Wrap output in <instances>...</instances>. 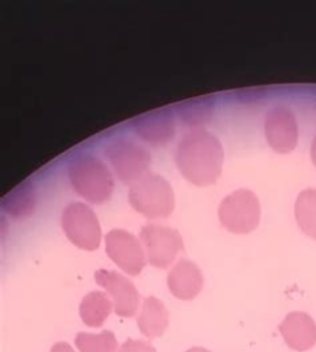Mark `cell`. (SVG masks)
I'll return each mask as SVG.
<instances>
[{"label":"cell","mask_w":316,"mask_h":352,"mask_svg":"<svg viewBox=\"0 0 316 352\" xmlns=\"http://www.w3.org/2000/svg\"><path fill=\"white\" fill-rule=\"evenodd\" d=\"M174 160L187 180L201 187L209 186L221 175L223 144L213 133L205 129H192L179 142Z\"/></svg>","instance_id":"obj_1"},{"label":"cell","mask_w":316,"mask_h":352,"mask_svg":"<svg viewBox=\"0 0 316 352\" xmlns=\"http://www.w3.org/2000/svg\"><path fill=\"white\" fill-rule=\"evenodd\" d=\"M67 177L73 190L92 204L107 201L114 190L109 166L92 153H77L67 162Z\"/></svg>","instance_id":"obj_2"},{"label":"cell","mask_w":316,"mask_h":352,"mask_svg":"<svg viewBox=\"0 0 316 352\" xmlns=\"http://www.w3.org/2000/svg\"><path fill=\"white\" fill-rule=\"evenodd\" d=\"M128 201L147 219L168 217L174 209V192L170 183L155 172H147L129 186Z\"/></svg>","instance_id":"obj_3"},{"label":"cell","mask_w":316,"mask_h":352,"mask_svg":"<svg viewBox=\"0 0 316 352\" xmlns=\"http://www.w3.org/2000/svg\"><path fill=\"white\" fill-rule=\"evenodd\" d=\"M118 179L132 184L148 172L151 154L147 147L129 138L111 139L103 148Z\"/></svg>","instance_id":"obj_4"},{"label":"cell","mask_w":316,"mask_h":352,"mask_svg":"<svg viewBox=\"0 0 316 352\" xmlns=\"http://www.w3.org/2000/svg\"><path fill=\"white\" fill-rule=\"evenodd\" d=\"M261 217L258 197L249 188H238L223 198L218 205L220 223L231 232L247 234L253 231Z\"/></svg>","instance_id":"obj_5"},{"label":"cell","mask_w":316,"mask_h":352,"mask_svg":"<svg viewBox=\"0 0 316 352\" xmlns=\"http://www.w3.org/2000/svg\"><path fill=\"white\" fill-rule=\"evenodd\" d=\"M62 230L66 236L84 250H95L100 245L102 230L96 213L84 202L67 204L60 214Z\"/></svg>","instance_id":"obj_6"},{"label":"cell","mask_w":316,"mask_h":352,"mask_svg":"<svg viewBox=\"0 0 316 352\" xmlns=\"http://www.w3.org/2000/svg\"><path fill=\"white\" fill-rule=\"evenodd\" d=\"M139 235L147 261L157 268H168L183 250L180 232L168 226L147 223Z\"/></svg>","instance_id":"obj_7"},{"label":"cell","mask_w":316,"mask_h":352,"mask_svg":"<svg viewBox=\"0 0 316 352\" xmlns=\"http://www.w3.org/2000/svg\"><path fill=\"white\" fill-rule=\"evenodd\" d=\"M107 256L126 274L137 275L146 265L147 257L140 241L124 228H113L104 236Z\"/></svg>","instance_id":"obj_8"},{"label":"cell","mask_w":316,"mask_h":352,"mask_svg":"<svg viewBox=\"0 0 316 352\" xmlns=\"http://www.w3.org/2000/svg\"><path fill=\"white\" fill-rule=\"evenodd\" d=\"M93 278L110 296L114 312L122 318H131L139 308V292L133 282L114 270L100 268L95 271Z\"/></svg>","instance_id":"obj_9"},{"label":"cell","mask_w":316,"mask_h":352,"mask_svg":"<svg viewBox=\"0 0 316 352\" xmlns=\"http://www.w3.org/2000/svg\"><path fill=\"white\" fill-rule=\"evenodd\" d=\"M264 132L267 142L278 153L286 154L297 146V118L286 106L279 104L268 110L264 120Z\"/></svg>","instance_id":"obj_10"},{"label":"cell","mask_w":316,"mask_h":352,"mask_svg":"<svg viewBox=\"0 0 316 352\" xmlns=\"http://www.w3.org/2000/svg\"><path fill=\"white\" fill-rule=\"evenodd\" d=\"M132 126L144 142L151 146H163L174 136V113L170 107L150 110L136 116L132 120Z\"/></svg>","instance_id":"obj_11"},{"label":"cell","mask_w":316,"mask_h":352,"mask_svg":"<svg viewBox=\"0 0 316 352\" xmlns=\"http://www.w3.org/2000/svg\"><path fill=\"white\" fill-rule=\"evenodd\" d=\"M279 331L293 351L305 352L316 345V322L306 312L287 314L279 324Z\"/></svg>","instance_id":"obj_12"},{"label":"cell","mask_w":316,"mask_h":352,"mask_svg":"<svg viewBox=\"0 0 316 352\" xmlns=\"http://www.w3.org/2000/svg\"><path fill=\"white\" fill-rule=\"evenodd\" d=\"M203 286L201 268L190 258H180L168 274V287L179 300L195 298Z\"/></svg>","instance_id":"obj_13"},{"label":"cell","mask_w":316,"mask_h":352,"mask_svg":"<svg viewBox=\"0 0 316 352\" xmlns=\"http://www.w3.org/2000/svg\"><path fill=\"white\" fill-rule=\"evenodd\" d=\"M216 96L202 95L181 100L174 104V111L177 113L181 122L190 128L201 129V126L210 122L214 116Z\"/></svg>","instance_id":"obj_14"},{"label":"cell","mask_w":316,"mask_h":352,"mask_svg":"<svg viewBox=\"0 0 316 352\" xmlns=\"http://www.w3.org/2000/svg\"><path fill=\"white\" fill-rule=\"evenodd\" d=\"M37 205V191L30 180H23L1 199L3 210L16 220H23L33 214Z\"/></svg>","instance_id":"obj_15"},{"label":"cell","mask_w":316,"mask_h":352,"mask_svg":"<svg viewBox=\"0 0 316 352\" xmlns=\"http://www.w3.org/2000/svg\"><path fill=\"white\" fill-rule=\"evenodd\" d=\"M168 324L169 314L165 304L154 296L146 297L137 315V326L142 334L147 338H157L165 333Z\"/></svg>","instance_id":"obj_16"},{"label":"cell","mask_w":316,"mask_h":352,"mask_svg":"<svg viewBox=\"0 0 316 352\" xmlns=\"http://www.w3.org/2000/svg\"><path fill=\"white\" fill-rule=\"evenodd\" d=\"M113 301L104 292L93 290L87 293L80 304V316L87 326L100 327L113 309Z\"/></svg>","instance_id":"obj_17"},{"label":"cell","mask_w":316,"mask_h":352,"mask_svg":"<svg viewBox=\"0 0 316 352\" xmlns=\"http://www.w3.org/2000/svg\"><path fill=\"white\" fill-rule=\"evenodd\" d=\"M294 214L300 228L316 239V188H305L297 195Z\"/></svg>","instance_id":"obj_18"},{"label":"cell","mask_w":316,"mask_h":352,"mask_svg":"<svg viewBox=\"0 0 316 352\" xmlns=\"http://www.w3.org/2000/svg\"><path fill=\"white\" fill-rule=\"evenodd\" d=\"M74 342L80 352H118L117 338L110 330H103L99 334L80 331Z\"/></svg>","instance_id":"obj_19"},{"label":"cell","mask_w":316,"mask_h":352,"mask_svg":"<svg viewBox=\"0 0 316 352\" xmlns=\"http://www.w3.org/2000/svg\"><path fill=\"white\" fill-rule=\"evenodd\" d=\"M118 352H157L154 346L143 340H126L118 349Z\"/></svg>","instance_id":"obj_20"},{"label":"cell","mask_w":316,"mask_h":352,"mask_svg":"<svg viewBox=\"0 0 316 352\" xmlns=\"http://www.w3.org/2000/svg\"><path fill=\"white\" fill-rule=\"evenodd\" d=\"M238 95V100L240 102H246V100H256V99H261L265 96L267 89L265 88H251V89H242V91H236L235 92Z\"/></svg>","instance_id":"obj_21"},{"label":"cell","mask_w":316,"mask_h":352,"mask_svg":"<svg viewBox=\"0 0 316 352\" xmlns=\"http://www.w3.org/2000/svg\"><path fill=\"white\" fill-rule=\"evenodd\" d=\"M49 352H74V349H73L67 342L59 341V342H55V344L51 346V351H49Z\"/></svg>","instance_id":"obj_22"},{"label":"cell","mask_w":316,"mask_h":352,"mask_svg":"<svg viewBox=\"0 0 316 352\" xmlns=\"http://www.w3.org/2000/svg\"><path fill=\"white\" fill-rule=\"evenodd\" d=\"M311 158L316 166V133L313 136V140H312V144H311Z\"/></svg>","instance_id":"obj_23"},{"label":"cell","mask_w":316,"mask_h":352,"mask_svg":"<svg viewBox=\"0 0 316 352\" xmlns=\"http://www.w3.org/2000/svg\"><path fill=\"white\" fill-rule=\"evenodd\" d=\"M185 352H210V351H207L206 348H202V346H192Z\"/></svg>","instance_id":"obj_24"}]
</instances>
